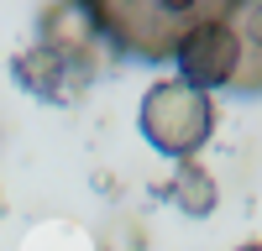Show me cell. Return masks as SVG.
I'll return each instance as SVG.
<instances>
[{"mask_svg":"<svg viewBox=\"0 0 262 251\" xmlns=\"http://www.w3.org/2000/svg\"><path fill=\"white\" fill-rule=\"evenodd\" d=\"M173 58H179V79L210 94V89H226L231 84L236 63H242V37L231 32V21H210V27L189 32Z\"/></svg>","mask_w":262,"mask_h":251,"instance_id":"obj_3","label":"cell"},{"mask_svg":"<svg viewBox=\"0 0 262 251\" xmlns=\"http://www.w3.org/2000/svg\"><path fill=\"white\" fill-rule=\"evenodd\" d=\"M226 89L236 94H262V47H242V63H236V73Z\"/></svg>","mask_w":262,"mask_h":251,"instance_id":"obj_7","label":"cell"},{"mask_svg":"<svg viewBox=\"0 0 262 251\" xmlns=\"http://www.w3.org/2000/svg\"><path fill=\"white\" fill-rule=\"evenodd\" d=\"M74 6L131 58H173L189 32L231 21L242 0H74Z\"/></svg>","mask_w":262,"mask_h":251,"instance_id":"obj_1","label":"cell"},{"mask_svg":"<svg viewBox=\"0 0 262 251\" xmlns=\"http://www.w3.org/2000/svg\"><path fill=\"white\" fill-rule=\"evenodd\" d=\"M142 136L147 146H158L163 157H194L200 146L215 136V105L205 89H194L184 79H158L152 89L142 94Z\"/></svg>","mask_w":262,"mask_h":251,"instance_id":"obj_2","label":"cell"},{"mask_svg":"<svg viewBox=\"0 0 262 251\" xmlns=\"http://www.w3.org/2000/svg\"><path fill=\"white\" fill-rule=\"evenodd\" d=\"M168 204L179 209V215H189V220L215 215V204H221L215 173H210V167H200L194 157H184V162H179V173H173V183H168Z\"/></svg>","mask_w":262,"mask_h":251,"instance_id":"obj_5","label":"cell"},{"mask_svg":"<svg viewBox=\"0 0 262 251\" xmlns=\"http://www.w3.org/2000/svg\"><path fill=\"white\" fill-rule=\"evenodd\" d=\"M231 32L242 37V47H262V0H242L231 11Z\"/></svg>","mask_w":262,"mask_h":251,"instance_id":"obj_6","label":"cell"},{"mask_svg":"<svg viewBox=\"0 0 262 251\" xmlns=\"http://www.w3.org/2000/svg\"><path fill=\"white\" fill-rule=\"evenodd\" d=\"M16 79H21V89L37 94V99H53V105H69L74 94H84V84H90V73L74 68L63 53H53L48 42H37V47H27L16 63Z\"/></svg>","mask_w":262,"mask_h":251,"instance_id":"obj_4","label":"cell"},{"mask_svg":"<svg viewBox=\"0 0 262 251\" xmlns=\"http://www.w3.org/2000/svg\"><path fill=\"white\" fill-rule=\"evenodd\" d=\"M236 251H262V241H252V246H236Z\"/></svg>","mask_w":262,"mask_h":251,"instance_id":"obj_8","label":"cell"}]
</instances>
